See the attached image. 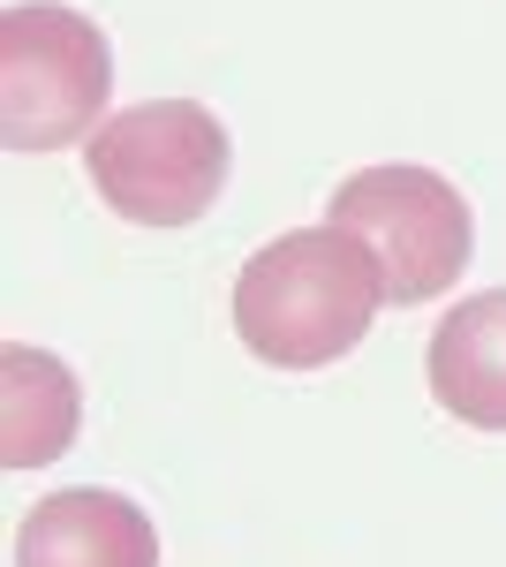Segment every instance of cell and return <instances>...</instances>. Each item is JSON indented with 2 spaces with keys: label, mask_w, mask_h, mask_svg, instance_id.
<instances>
[{
  "label": "cell",
  "mask_w": 506,
  "mask_h": 567,
  "mask_svg": "<svg viewBox=\"0 0 506 567\" xmlns=\"http://www.w3.org/2000/svg\"><path fill=\"white\" fill-rule=\"evenodd\" d=\"M423 371H431V401L454 424L506 432V288L446 310L438 333H431Z\"/></svg>",
  "instance_id": "6"
},
{
  "label": "cell",
  "mask_w": 506,
  "mask_h": 567,
  "mask_svg": "<svg viewBox=\"0 0 506 567\" xmlns=\"http://www.w3.org/2000/svg\"><path fill=\"white\" fill-rule=\"evenodd\" d=\"M326 219L371 243V258L385 265V303L401 310L446 296L468 272V250H476V219H468L462 189L431 167H401V159L348 175L333 189Z\"/></svg>",
  "instance_id": "4"
},
{
  "label": "cell",
  "mask_w": 506,
  "mask_h": 567,
  "mask_svg": "<svg viewBox=\"0 0 506 567\" xmlns=\"http://www.w3.org/2000/svg\"><path fill=\"white\" fill-rule=\"evenodd\" d=\"M84 424V386L61 355L8 341L0 349V462L8 470H45L53 454L76 446Z\"/></svg>",
  "instance_id": "7"
},
{
  "label": "cell",
  "mask_w": 506,
  "mask_h": 567,
  "mask_svg": "<svg viewBox=\"0 0 506 567\" xmlns=\"http://www.w3.org/2000/svg\"><path fill=\"white\" fill-rule=\"evenodd\" d=\"M227 122L197 99H144L106 114V130L84 144L91 189L136 227H189L227 189Z\"/></svg>",
  "instance_id": "3"
},
{
  "label": "cell",
  "mask_w": 506,
  "mask_h": 567,
  "mask_svg": "<svg viewBox=\"0 0 506 567\" xmlns=\"http://www.w3.org/2000/svg\"><path fill=\"white\" fill-rule=\"evenodd\" d=\"M114 99V45L84 8L16 0L0 8V144L8 152H61L106 130Z\"/></svg>",
  "instance_id": "2"
},
{
  "label": "cell",
  "mask_w": 506,
  "mask_h": 567,
  "mask_svg": "<svg viewBox=\"0 0 506 567\" xmlns=\"http://www.w3.org/2000/svg\"><path fill=\"white\" fill-rule=\"evenodd\" d=\"M16 567H159V529L106 484H69L16 523Z\"/></svg>",
  "instance_id": "5"
},
{
  "label": "cell",
  "mask_w": 506,
  "mask_h": 567,
  "mask_svg": "<svg viewBox=\"0 0 506 567\" xmlns=\"http://www.w3.org/2000/svg\"><path fill=\"white\" fill-rule=\"evenodd\" d=\"M385 303V265L348 227H288L235 272V333L272 371H326L363 349Z\"/></svg>",
  "instance_id": "1"
}]
</instances>
